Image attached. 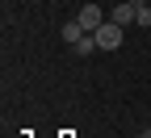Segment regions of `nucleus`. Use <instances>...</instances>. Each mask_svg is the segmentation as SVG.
<instances>
[{"instance_id":"1","label":"nucleus","mask_w":151,"mask_h":138,"mask_svg":"<svg viewBox=\"0 0 151 138\" xmlns=\"http://www.w3.org/2000/svg\"><path fill=\"white\" fill-rule=\"evenodd\" d=\"M92 38H97V46H101V50H118V46H122V38H126V29H122L118 21H105Z\"/></svg>"},{"instance_id":"2","label":"nucleus","mask_w":151,"mask_h":138,"mask_svg":"<svg viewBox=\"0 0 151 138\" xmlns=\"http://www.w3.org/2000/svg\"><path fill=\"white\" fill-rule=\"evenodd\" d=\"M76 21H80L88 34H97V29L105 25V13H101V4H84L80 13H76Z\"/></svg>"},{"instance_id":"3","label":"nucleus","mask_w":151,"mask_h":138,"mask_svg":"<svg viewBox=\"0 0 151 138\" xmlns=\"http://www.w3.org/2000/svg\"><path fill=\"white\" fill-rule=\"evenodd\" d=\"M134 13H139V4L122 0V4H113V17H109V21H118V25L126 29V25H134Z\"/></svg>"},{"instance_id":"4","label":"nucleus","mask_w":151,"mask_h":138,"mask_svg":"<svg viewBox=\"0 0 151 138\" xmlns=\"http://www.w3.org/2000/svg\"><path fill=\"white\" fill-rule=\"evenodd\" d=\"M59 34H63V42H71V46H76V42H80V38H84V34H88V29H84V25H80V21H67V25H63V29H59Z\"/></svg>"},{"instance_id":"5","label":"nucleus","mask_w":151,"mask_h":138,"mask_svg":"<svg viewBox=\"0 0 151 138\" xmlns=\"http://www.w3.org/2000/svg\"><path fill=\"white\" fill-rule=\"evenodd\" d=\"M92 50H101V46H97V38H92V34H84L80 42H76V54H92Z\"/></svg>"},{"instance_id":"6","label":"nucleus","mask_w":151,"mask_h":138,"mask_svg":"<svg viewBox=\"0 0 151 138\" xmlns=\"http://www.w3.org/2000/svg\"><path fill=\"white\" fill-rule=\"evenodd\" d=\"M134 25L151 29V4H139V13H134Z\"/></svg>"}]
</instances>
